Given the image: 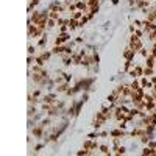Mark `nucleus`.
Wrapping results in <instances>:
<instances>
[{"label":"nucleus","mask_w":156,"mask_h":156,"mask_svg":"<svg viewBox=\"0 0 156 156\" xmlns=\"http://www.w3.org/2000/svg\"><path fill=\"white\" fill-rule=\"evenodd\" d=\"M128 47H130L131 50H134L136 53H139L145 46H144L142 38H139V36H136V35H131L130 39H128Z\"/></svg>","instance_id":"obj_1"},{"label":"nucleus","mask_w":156,"mask_h":156,"mask_svg":"<svg viewBox=\"0 0 156 156\" xmlns=\"http://www.w3.org/2000/svg\"><path fill=\"white\" fill-rule=\"evenodd\" d=\"M70 39H72L70 33H58V35L55 36L53 46H64V44H67Z\"/></svg>","instance_id":"obj_2"},{"label":"nucleus","mask_w":156,"mask_h":156,"mask_svg":"<svg viewBox=\"0 0 156 156\" xmlns=\"http://www.w3.org/2000/svg\"><path fill=\"white\" fill-rule=\"evenodd\" d=\"M41 102L42 103H48V105H55L58 102L56 100V92H48V94H46V95H42Z\"/></svg>","instance_id":"obj_3"},{"label":"nucleus","mask_w":156,"mask_h":156,"mask_svg":"<svg viewBox=\"0 0 156 156\" xmlns=\"http://www.w3.org/2000/svg\"><path fill=\"white\" fill-rule=\"evenodd\" d=\"M122 56H124L125 61H134V56H136V52L131 50L130 47H126L124 52H122Z\"/></svg>","instance_id":"obj_4"},{"label":"nucleus","mask_w":156,"mask_h":156,"mask_svg":"<svg viewBox=\"0 0 156 156\" xmlns=\"http://www.w3.org/2000/svg\"><path fill=\"white\" fill-rule=\"evenodd\" d=\"M109 136L111 137H124V136H128V133L122 128H116V130H111L109 131Z\"/></svg>","instance_id":"obj_5"},{"label":"nucleus","mask_w":156,"mask_h":156,"mask_svg":"<svg viewBox=\"0 0 156 156\" xmlns=\"http://www.w3.org/2000/svg\"><path fill=\"white\" fill-rule=\"evenodd\" d=\"M81 59H83V55L80 52H74V53H72V63H74L75 66H78V64L81 66Z\"/></svg>","instance_id":"obj_6"},{"label":"nucleus","mask_w":156,"mask_h":156,"mask_svg":"<svg viewBox=\"0 0 156 156\" xmlns=\"http://www.w3.org/2000/svg\"><path fill=\"white\" fill-rule=\"evenodd\" d=\"M61 61H63V64L66 66V67H69V66L74 64V63H72V55H66V53H63V55H61Z\"/></svg>","instance_id":"obj_7"},{"label":"nucleus","mask_w":156,"mask_h":156,"mask_svg":"<svg viewBox=\"0 0 156 156\" xmlns=\"http://www.w3.org/2000/svg\"><path fill=\"white\" fill-rule=\"evenodd\" d=\"M67 27H69V30L74 31V30H77V28H80L81 25H80V20L72 19V17H70V19H69V25H67Z\"/></svg>","instance_id":"obj_8"},{"label":"nucleus","mask_w":156,"mask_h":156,"mask_svg":"<svg viewBox=\"0 0 156 156\" xmlns=\"http://www.w3.org/2000/svg\"><path fill=\"white\" fill-rule=\"evenodd\" d=\"M98 152L102 155H106V156H111V147L106 145V144H102V145L98 147Z\"/></svg>","instance_id":"obj_9"},{"label":"nucleus","mask_w":156,"mask_h":156,"mask_svg":"<svg viewBox=\"0 0 156 156\" xmlns=\"http://www.w3.org/2000/svg\"><path fill=\"white\" fill-rule=\"evenodd\" d=\"M145 66L147 67H156V58L152 56V55H148L145 58Z\"/></svg>","instance_id":"obj_10"},{"label":"nucleus","mask_w":156,"mask_h":156,"mask_svg":"<svg viewBox=\"0 0 156 156\" xmlns=\"http://www.w3.org/2000/svg\"><path fill=\"white\" fill-rule=\"evenodd\" d=\"M155 74H156L155 67H147V66H144V77L150 78V77H152V75H155Z\"/></svg>","instance_id":"obj_11"},{"label":"nucleus","mask_w":156,"mask_h":156,"mask_svg":"<svg viewBox=\"0 0 156 156\" xmlns=\"http://www.w3.org/2000/svg\"><path fill=\"white\" fill-rule=\"evenodd\" d=\"M155 152H156V150H153L152 147H148V145H145L142 148V155L144 156H155Z\"/></svg>","instance_id":"obj_12"},{"label":"nucleus","mask_w":156,"mask_h":156,"mask_svg":"<svg viewBox=\"0 0 156 156\" xmlns=\"http://www.w3.org/2000/svg\"><path fill=\"white\" fill-rule=\"evenodd\" d=\"M130 86H131L133 91H137V89L142 87V86H141V81H139V78H133V81L130 83Z\"/></svg>","instance_id":"obj_13"},{"label":"nucleus","mask_w":156,"mask_h":156,"mask_svg":"<svg viewBox=\"0 0 156 156\" xmlns=\"http://www.w3.org/2000/svg\"><path fill=\"white\" fill-rule=\"evenodd\" d=\"M55 27H58V22H56V19H47V30H53Z\"/></svg>","instance_id":"obj_14"},{"label":"nucleus","mask_w":156,"mask_h":156,"mask_svg":"<svg viewBox=\"0 0 156 156\" xmlns=\"http://www.w3.org/2000/svg\"><path fill=\"white\" fill-rule=\"evenodd\" d=\"M133 67H134V63H133V61H125V64H124V74H128V70H131Z\"/></svg>","instance_id":"obj_15"},{"label":"nucleus","mask_w":156,"mask_h":156,"mask_svg":"<svg viewBox=\"0 0 156 156\" xmlns=\"http://www.w3.org/2000/svg\"><path fill=\"white\" fill-rule=\"evenodd\" d=\"M75 5H77V9L78 11H86L87 9V5H86L84 0H80V2H77Z\"/></svg>","instance_id":"obj_16"},{"label":"nucleus","mask_w":156,"mask_h":156,"mask_svg":"<svg viewBox=\"0 0 156 156\" xmlns=\"http://www.w3.org/2000/svg\"><path fill=\"white\" fill-rule=\"evenodd\" d=\"M83 16H84V11H75V13L70 14V17L72 19H77V20H81Z\"/></svg>","instance_id":"obj_17"},{"label":"nucleus","mask_w":156,"mask_h":156,"mask_svg":"<svg viewBox=\"0 0 156 156\" xmlns=\"http://www.w3.org/2000/svg\"><path fill=\"white\" fill-rule=\"evenodd\" d=\"M134 69H136V74H137V78H141V77H144V66H141V64H136V66H134Z\"/></svg>","instance_id":"obj_18"},{"label":"nucleus","mask_w":156,"mask_h":156,"mask_svg":"<svg viewBox=\"0 0 156 156\" xmlns=\"http://www.w3.org/2000/svg\"><path fill=\"white\" fill-rule=\"evenodd\" d=\"M39 124H41L42 126H46V128H47L48 125H52V117H50V116H47L46 119H42L41 122H39Z\"/></svg>","instance_id":"obj_19"},{"label":"nucleus","mask_w":156,"mask_h":156,"mask_svg":"<svg viewBox=\"0 0 156 156\" xmlns=\"http://www.w3.org/2000/svg\"><path fill=\"white\" fill-rule=\"evenodd\" d=\"M139 55H141V56H142L144 59H145V58L148 56V55H150V48H147V47H144V48L141 50V52H139Z\"/></svg>","instance_id":"obj_20"},{"label":"nucleus","mask_w":156,"mask_h":156,"mask_svg":"<svg viewBox=\"0 0 156 156\" xmlns=\"http://www.w3.org/2000/svg\"><path fill=\"white\" fill-rule=\"evenodd\" d=\"M36 55H28V58H27V64H28V67H31L33 66V61H36Z\"/></svg>","instance_id":"obj_21"},{"label":"nucleus","mask_w":156,"mask_h":156,"mask_svg":"<svg viewBox=\"0 0 156 156\" xmlns=\"http://www.w3.org/2000/svg\"><path fill=\"white\" fill-rule=\"evenodd\" d=\"M70 30H69V27L67 25H59L58 27V33H69Z\"/></svg>","instance_id":"obj_22"},{"label":"nucleus","mask_w":156,"mask_h":156,"mask_svg":"<svg viewBox=\"0 0 156 156\" xmlns=\"http://www.w3.org/2000/svg\"><path fill=\"white\" fill-rule=\"evenodd\" d=\"M36 48L38 47H33L30 44V46H28V55H36Z\"/></svg>","instance_id":"obj_23"},{"label":"nucleus","mask_w":156,"mask_h":156,"mask_svg":"<svg viewBox=\"0 0 156 156\" xmlns=\"http://www.w3.org/2000/svg\"><path fill=\"white\" fill-rule=\"evenodd\" d=\"M147 145H148V147H152L153 150H156V141H153V137H152V139L148 141V144H147Z\"/></svg>","instance_id":"obj_24"},{"label":"nucleus","mask_w":156,"mask_h":156,"mask_svg":"<svg viewBox=\"0 0 156 156\" xmlns=\"http://www.w3.org/2000/svg\"><path fill=\"white\" fill-rule=\"evenodd\" d=\"M150 55L156 58V46H153V44H152V47H150Z\"/></svg>","instance_id":"obj_25"},{"label":"nucleus","mask_w":156,"mask_h":156,"mask_svg":"<svg viewBox=\"0 0 156 156\" xmlns=\"http://www.w3.org/2000/svg\"><path fill=\"white\" fill-rule=\"evenodd\" d=\"M120 139L122 137H113V145H120Z\"/></svg>","instance_id":"obj_26"},{"label":"nucleus","mask_w":156,"mask_h":156,"mask_svg":"<svg viewBox=\"0 0 156 156\" xmlns=\"http://www.w3.org/2000/svg\"><path fill=\"white\" fill-rule=\"evenodd\" d=\"M75 42L77 44H83V42H84V39H83V36H77L75 38Z\"/></svg>","instance_id":"obj_27"},{"label":"nucleus","mask_w":156,"mask_h":156,"mask_svg":"<svg viewBox=\"0 0 156 156\" xmlns=\"http://www.w3.org/2000/svg\"><path fill=\"white\" fill-rule=\"evenodd\" d=\"M109 136V131H100V137H106Z\"/></svg>","instance_id":"obj_28"},{"label":"nucleus","mask_w":156,"mask_h":156,"mask_svg":"<svg viewBox=\"0 0 156 156\" xmlns=\"http://www.w3.org/2000/svg\"><path fill=\"white\" fill-rule=\"evenodd\" d=\"M111 2H113V5H117V3H119V0H111Z\"/></svg>","instance_id":"obj_29"},{"label":"nucleus","mask_w":156,"mask_h":156,"mask_svg":"<svg viewBox=\"0 0 156 156\" xmlns=\"http://www.w3.org/2000/svg\"><path fill=\"white\" fill-rule=\"evenodd\" d=\"M153 113H155V114H156V108H155V109H153Z\"/></svg>","instance_id":"obj_30"},{"label":"nucleus","mask_w":156,"mask_h":156,"mask_svg":"<svg viewBox=\"0 0 156 156\" xmlns=\"http://www.w3.org/2000/svg\"><path fill=\"white\" fill-rule=\"evenodd\" d=\"M148 2H153V0H148Z\"/></svg>","instance_id":"obj_31"}]
</instances>
